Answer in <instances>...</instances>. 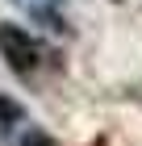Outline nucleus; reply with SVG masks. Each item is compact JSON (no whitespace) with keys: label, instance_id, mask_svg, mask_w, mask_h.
Returning a JSON list of instances; mask_svg holds the SVG:
<instances>
[{"label":"nucleus","instance_id":"4","mask_svg":"<svg viewBox=\"0 0 142 146\" xmlns=\"http://www.w3.org/2000/svg\"><path fill=\"white\" fill-rule=\"evenodd\" d=\"M25 4H63V0H25Z\"/></svg>","mask_w":142,"mask_h":146},{"label":"nucleus","instance_id":"2","mask_svg":"<svg viewBox=\"0 0 142 146\" xmlns=\"http://www.w3.org/2000/svg\"><path fill=\"white\" fill-rule=\"evenodd\" d=\"M25 125H29V113H25V104L21 100H13L9 92H0V138H17L25 129Z\"/></svg>","mask_w":142,"mask_h":146},{"label":"nucleus","instance_id":"3","mask_svg":"<svg viewBox=\"0 0 142 146\" xmlns=\"http://www.w3.org/2000/svg\"><path fill=\"white\" fill-rule=\"evenodd\" d=\"M13 146H59V142H55V134H46L42 125H33V121H29L21 134L13 138Z\"/></svg>","mask_w":142,"mask_h":146},{"label":"nucleus","instance_id":"1","mask_svg":"<svg viewBox=\"0 0 142 146\" xmlns=\"http://www.w3.org/2000/svg\"><path fill=\"white\" fill-rule=\"evenodd\" d=\"M0 58L21 79H38L42 71H59V54L17 21H0Z\"/></svg>","mask_w":142,"mask_h":146}]
</instances>
